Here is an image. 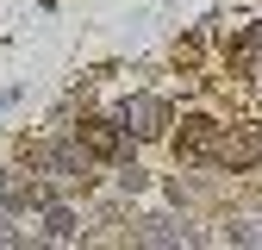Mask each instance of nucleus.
Instances as JSON below:
<instances>
[{"mask_svg": "<svg viewBox=\"0 0 262 250\" xmlns=\"http://www.w3.org/2000/svg\"><path fill=\"white\" fill-rule=\"evenodd\" d=\"M169 125H175V107L162 100V94H131L125 113H119V132L131 144H156V138H169Z\"/></svg>", "mask_w": 262, "mask_h": 250, "instance_id": "1", "label": "nucleus"}, {"mask_svg": "<svg viewBox=\"0 0 262 250\" xmlns=\"http://www.w3.org/2000/svg\"><path fill=\"white\" fill-rule=\"evenodd\" d=\"M144 244H181V232L169 225V219H150V232H144Z\"/></svg>", "mask_w": 262, "mask_h": 250, "instance_id": "2", "label": "nucleus"}, {"mask_svg": "<svg viewBox=\"0 0 262 250\" xmlns=\"http://www.w3.org/2000/svg\"><path fill=\"white\" fill-rule=\"evenodd\" d=\"M250 50H262V19H256V25H250Z\"/></svg>", "mask_w": 262, "mask_h": 250, "instance_id": "3", "label": "nucleus"}]
</instances>
